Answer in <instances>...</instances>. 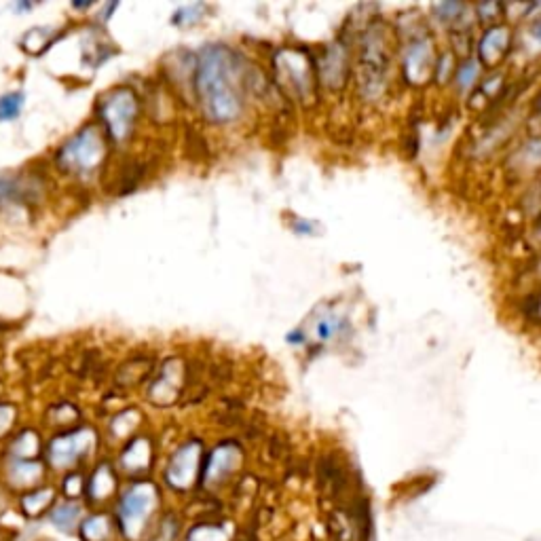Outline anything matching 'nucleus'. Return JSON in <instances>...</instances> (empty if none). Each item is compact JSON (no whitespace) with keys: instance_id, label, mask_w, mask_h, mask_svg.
<instances>
[{"instance_id":"obj_1","label":"nucleus","mask_w":541,"mask_h":541,"mask_svg":"<svg viewBox=\"0 0 541 541\" xmlns=\"http://www.w3.org/2000/svg\"><path fill=\"white\" fill-rule=\"evenodd\" d=\"M353 91L366 108H385L402 91L398 79V41L391 17L368 15L356 34Z\"/></svg>"},{"instance_id":"obj_2","label":"nucleus","mask_w":541,"mask_h":541,"mask_svg":"<svg viewBox=\"0 0 541 541\" xmlns=\"http://www.w3.org/2000/svg\"><path fill=\"white\" fill-rule=\"evenodd\" d=\"M398 41V79L406 93L432 91L434 70L442 49L440 34L423 9L408 7L391 17Z\"/></svg>"},{"instance_id":"obj_3","label":"nucleus","mask_w":541,"mask_h":541,"mask_svg":"<svg viewBox=\"0 0 541 541\" xmlns=\"http://www.w3.org/2000/svg\"><path fill=\"white\" fill-rule=\"evenodd\" d=\"M527 134V100L495 115L474 119L472 132L459 142V159L470 167L497 165L503 155Z\"/></svg>"},{"instance_id":"obj_4","label":"nucleus","mask_w":541,"mask_h":541,"mask_svg":"<svg viewBox=\"0 0 541 541\" xmlns=\"http://www.w3.org/2000/svg\"><path fill=\"white\" fill-rule=\"evenodd\" d=\"M195 89L205 117L214 123L235 121L241 113V93L237 68L231 53L222 47H210L199 55Z\"/></svg>"},{"instance_id":"obj_5","label":"nucleus","mask_w":541,"mask_h":541,"mask_svg":"<svg viewBox=\"0 0 541 541\" xmlns=\"http://www.w3.org/2000/svg\"><path fill=\"white\" fill-rule=\"evenodd\" d=\"M358 26H351L347 32L339 34L337 39L328 43L324 51L317 55V81L320 87L341 93L353 85V68H356V34Z\"/></svg>"},{"instance_id":"obj_6","label":"nucleus","mask_w":541,"mask_h":541,"mask_svg":"<svg viewBox=\"0 0 541 541\" xmlns=\"http://www.w3.org/2000/svg\"><path fill=\"white\" fill-rule=\"evenodd\" d=\"M503 184L510 189H527L541 178V134H525L497 163Z\"/></svg>"},{"instance_id":"obj_7","label":"nucleus","mask_w":541,"mask_h":541,"mask_svg":"<svg viewBox=\"0 0 541 541\" xmlns=\"http://www.w3.org/2000/svg\"><path fill=\"white\" fill-rule=\"evenodd\" d=\"M277 72L282 74L284 89L298 102L311 104L317 100L320 81H317L315 58L307 51H284L277 55Z\"/></svg>"},{"instance_id":"obj_8","label":"nucleus","mask_w":541,"mask_h":541,"mask_svg":"<svg viewBox=\"0 0 541 541\" xmlns=\"http://www.w3.org/2000/svg\"><path fill=\"white\" fill-rule=\"evenodd\" d=\"M514 43H516V26H512L510 22H503L478 32L474 55L487 72L508 68L512 64Z\"/></svg>"},{"instance_id":"obj_9","label":"nucleus","mask_w":541,"mask_h":541,"mask_svg":"<svg viewBox=\"0 0 541 541\" xmlns=\"http://www.w3.org/2000/svg\"><path fill=\"white\" fill-rule=\"evenodd\" d=\"M157 508V491L151 484H136L129 489L119 503V522L121 531L129 539H140L146 529L148 518Z\"/></svg>"},{"instance_id":"obj_10","label":"nucleus","mask_w":541,"mask_h":541,"mask_svg":"<svg viewBox=\"0 0 541 541\" xmlns=\"http://www.w3.org/2000/svg\"><path fill=\"white\" fill-rule=\"evenodd\" d=\"M425 13L434 30L440 34V39L457 32H478L472 3H463V0H442V3L429 5Z\"/></svg>"},{"instance_id":"obj_11","label":"nucleus","mask_w":541,"mask_h":541,"mask_svg":"<svg viewBox=\"0 0 541 541\" xmlns=\"http://www.w3.org/2000/svg\"><path fill=\"white\" fill-rule=\"evenodd\" d=\"M512 70H541V9L516 26Z\"/></svg>"},{"instance_id":"obj_12","label":"nucleus","mask_w":541,"mask_h":541,"mask_svg":"<svg viewBox=\"0 0 541 541\" xmlns=\"http://www.w3.org/2000/svg\"><path fill=\"white\" fill-rule=\"evenodd\" d=\"M136 96L129 89H115L110 93L108 100L102 104V117L108 125V132L117 142L125 140L127 134L132 132V125L136 121Z\"/></svg>"},{"instance_id":"obj_13","label":"nucleus","mask_w":541,"mask_h":541,"mask_svg":"<svg viewBox=\"0 0 541 541\" xmlns=\"http://www.w3.org/2000/svg\"><path fill=\"white\" fill-rule=\"evenodd\" d=\"M104 146L100 140V134L93 127H87L77 138H72L60 155V163L66 170L72 172H87L91 167H96L102 159Z\"/></svg>"},{"instance_id":"obj_14","label":"nucleus","mask_w":541,"mask_h":541,"mask_svg":"<svg viewBox=\"0 0 541 541\" xmlns=\"http://www.w3.org/2000/svg\"><path fill=\"white\" fill-rule=\"evenodd\" d=\"M484 74H487V70H484V66L480 64V60L476 58V55L461 58L459 64H457V70H455L451 89H449L451 100L463 106L465 102H468L474 96V91L478 89L480 81L484 79Z\"/></svg>"},{"instance_id":"obj_15","label":"nucleus","mask_w":541,"mask_h":541,"mask_svg":"<svg viewBox=\"0 0 541 541\" xmlns=\"http://www.w3.org/2000/svg\"><path fill=\"white\" fill-rule=\"evenodd\" d=\"M197 463H199V444L182 446V449L170 461V468H167V474H165L170 487L180 489V491L189 489L197 474Z\"/></svg>"},{"instance_id":"obj_16","label":"nucleus","mask_w":541,"mask_h":541,"mask_svg":"<svg viewBox=\"0 0 541 541\" xmlns=\"http://www.w3.org/2000/svg\"><path fill=\"white\" fill-rule=\"evenodd\" d=\"M89 442H91V436L87 432L62 436L51 444L49 459L55 468H68V465H72L74 461L87 453Z\"/></svg>"},{"instance_id":"obj_17","label":"nucleus","mask_w":541,"mask_h":541,"mask_svg":"<svg viewBox=\"0 0 541 541\" xmlns=\"http://www.w3.org/2000/svg\"><path fill=\"white\" fill-rule=\"evenodd\" d=\"M239 463V451L233 444L218 446V449L210 457L208 472H205V480L208 482H218L225 478L229 472H233Z\"/></svg>"},{"instance_id":"obj_18","label":"nucleus","mask_w":541,"mask_h":541,"mask_svg":"<svg viewBox=\"0 0 541 541\" xmlns=\"http://www.w3.org/2000/svg\"><path fill=\"white\" fill-rule=\"evenodd\" d=\"M514 309H516L518 320L522 324L541 330V286L533 288L529 292L518 294Z\"/></svg>"},{"instance_id":"obj_19","label":"nucleus","mask_w":541,"mask_h":541,"mask_svg":"<svg viewBox=\"0 0 541 541\" xmlns=\"http://www.w3.org/2000/svg\"><path fill=\"white\" fill-rule=\"evenodd\" d=\"M457 64H459L457 55L442 43V49H440V55H438V62H436V70H434L432 91L449 93L451 83H453V77H455V70H457Z\"/></svg>"},{"instance_id":"obj_20","label":"nucleus","mask_w":541,"mask_h":541,"mask_svg":"<svg viewBox=\"0 0 541 541\" xmlns=\"http://www.w3.org/2000/svg\"><path fill=\"white\" fill-rule=\"evenodd\" d=\"M474 7V17L478 30L491 28L497 24L508 22V13H506V3H497V0H487V3H472Z\"/></svg>"},{"instance_id":"obj_21","label":"nucleus","mask_w":541,"mask_h":541,"mask_svg":"<svg viewBox=\"0 0 541 541\" xmlns=\"http://www.w3.org/2000/svg\"><path fill=\"white\" fill-rule=\"evenodd\" d=\"M113 491H115V476L106 468V465H102V468H98L91 478L89 493L96 501H104Z\"/></svg>"},{"instance_id":"obj_22","label":"nucleus","mask_w":541,"mask_h":541,"mask_svg":"<svg viewBox=\"0 0 541 541\" xmlns=\"http://www.w3.org/2000/svg\"><path fill=\"white\" fill-rule=\"evenodd\" d=\"M148 457H151V451H148V444L144 440H138L134 442L129 449L125 451L123 455V465L125 470L129 472H138V470H144L146 463H148Z\"/></svg>"},{"instance_id":"obj_23","label":"nucleus","mask_w":541,"mask_h":541,"mask_svg":"<svg viewBox=\"0 0 541 541\" xmlns=\"http://www.w3.org/2000/svg\"><path fill=\"white\" fill-rule=\"evenodd\" d=\"M527 132L541 134V79L537 81L527 100Z\"/></svg>"},{"instance_id":"obj_24","label":"nucleus","mask_w":541,"mask_h":541,"mask_svg":"<svg viewBox=\"0 0 541 541\" xmlns=\"http://www.w3.org/2000/svg\"><path fill=\"white\" fill-rule=\"evenodd\" d=\"M79 514H81L79 506H74V503H62V506H58L51 512V520L58 529L72 531L74 527H77Z\"/></svg>"},{"instance_id":"obj_25","label":"nucleus","mask_w":541,"mask_h":541,"mask_svg":"<svg viewBox=\"0 0 541 541\" xmlns=\"http://www.w3.org/2000/svg\"><path fill=\"white\" fill-rule=\"evenodd\" d=\"M522 244H525L531 256H541V210L529 225H525V231H522Z\"/></svg>"},{"instance_id":"obj_26","label":"nucleus","mask_w":541,"mask_h":541,"mask_svg":"<svg viewBox=\"0 0 541 541\" xmlns=\"http://www.w3.org/2000/svg\"><path fill=\"white\" fill-rule=\"evenodd\" d=\"M186 541H229V531L220 525H199L189 533Z\"/></svg>"},{"instance_id":"obj_27","label":"nucleus","mask_w":541,"mask_h":541,"mask_svg":"<svg viewBox=\"0 0 541 541\" xmlns=\"http://www.w3.org/2000/svg\"><path fill=\"white\" fill-rule=\"evenodd\" d=\"M110 533V522L106 516H93L83 525V535L87 541H106Z\"/></svg>"},{"instance_id":"obj_28","label":"nucleus","mask_w":541,"mask_h":541,"mask_svg":"<svg viewBox=\"0 0 541 541\" xmlns=\"http://www.w3.org/2000/svg\"><path fill=\"white\" fill-rule=\"evenodd\" d=\"M343 328H347V322L341 320V317H324V320H320V324H317V339L322 343H328L334 337H339Z\"/></svg>"},{"instance_id":"obj_29","label":"nucleus","mask_w":541,"mask_h":541,"mask_svg":"<svg viewBox=\"0 0 541 541\" xmlns=\"http://www.w3.org/2000/svg\"><path fill=\"white\" fill-rule=\"evenodd\" d=\"M22 106H24L22 93H9V96L0 100V121L15 119L17 115H20Z\"/></svg>"},{"instance_id":"obj_30","label":"nucleus","mask_w":541,"mask_h":541,"mask_svg":"<svg viewBox=\"0 0 541 541\" xmlns=\"http://www.w3.org/2000/svg\"><path fill=\"white\" fill-rule=\"evenodd\" d=\"M49 501H51V491L32 493V495L24 497V510H26L30 516H36V514H41V510L47 506Z\"/></svg>"},{"instance_id":"obj_31","label":"nucleus","mask_w":541,"mask_h":541,"mask_svg":"<svg viewBox=\"0 0 541 541\" xmlns=\"http://www.w3.org/2000/svg\"><path fill=\"white\" fill-rule=\"evenodd\" d=\"M11 421H13L11 410L7 406H0V436H3L11 427Z\"/></svg>"}]
</instances>
